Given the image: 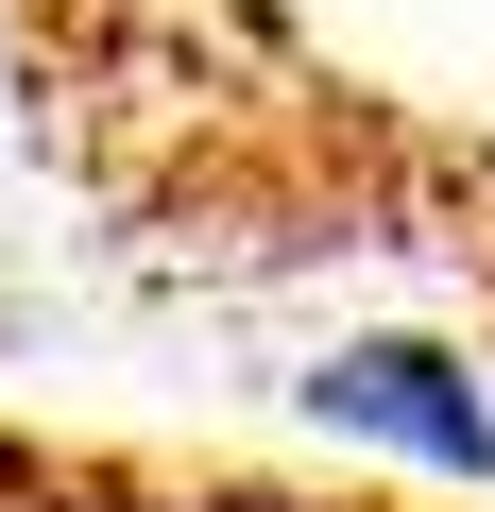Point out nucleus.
<instances>
[{
	"label": "nucleus",
	"mask_w": 495,
	"mask_h": 512,
	"mask_svg": "<svg viewBox=\"0 0 495 512\" xmlns=\"http://www.w3.org/2000/svg\"><path fill=\"white\" fill-rule=\"evenodd\" d=\"M308 410H325V427H359V444H393V461H427V478H478V461H495L478 376H461V359H427V342H342V359L308 376Z\"/></svg>",
	"instance_id": "obj_1"
},
{
	"label": "nucleus",
	"mask_w": 495,
	"mask_h": 512,
	"mask_svg": "<svg viewBox=\"0 0 495 512\" xmlns=\"http://www.w3.org/2000/svg\"><path fill=\"white\" fill-rule=\"evenodd\" d=\"M461 256H495V154H478V239H461Z\"/></svg>",
	"instance_id": "obj_2"
}]
</instances>
